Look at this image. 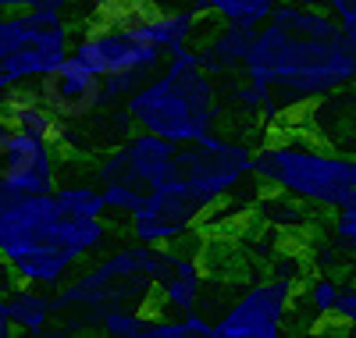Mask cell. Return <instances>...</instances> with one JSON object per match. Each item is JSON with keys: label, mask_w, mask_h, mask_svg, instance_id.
<instances>
[{"label": "cell", "mask_w": 356, "mask_h": 338, "mask_svg": "<svg viewBox=\"0 0 356 338\" xmlns=\"http://www.w3.org/2000/svg\"><path fill=\"white\" fill-rule=\"evenodd\" d=\"M154 282L143 274L139 242L122 246L107 257H100L89 271L72 274V278L57 289V314H65V335L82 328H100L104 314L118 306H143L154 296Z\"/></svg>", "instance_id": "obj_4"}, {"label": "cell", "mask_w": 356, "mask_h": 338, "mask_svg": "<svg viewBox=\"0 0 356 338\" xmlns=\"http://www.w3.org/2000/svg\"><path fill=\"white\" fill-rule=\"evenodd\" d=\"M203 15H214L218 22H239V25H264L275 15L282 0H193Z\"/></svg>", "instance_id": "obj_16"}, {"label": "cell", "mask_w": 356, "mask_h": 338, "mask_svg": "<svg viewBox=\"0 0 356 338\" xmlns=\"http://www.w3.org/2000/svg\"><path fill=\"white\" fill-rule=\"evenodd\" d=\"M8 317H11L15 331L47 335L54 328V317H57V299L50 296V289L15 282L8 292Z\"/></svg>", "instance_id": "obj_13"}, {"label": "cell", "mask_w": 356, "mask_h": 338, "mask_svg": "<svg viewBox=\"0 0 356 338\" xmlns=\"http://www.w3.org/2000/svg\"><path fill=\"white\" fill-rule=\"evenodd\" d=\"M182 317H186L189 338H214V321H207L200 310H189V314H182Z\"/></svg>", "instance_id": "obj_25"}, {"label": "cell", "mask_w": 356, "mask_h": 338, "mask_svg": "<svg viewBox=\"0 0 356 338\" xmlns=\"http://www.w3.org/2000/svg\"><path fill=\"white\" fill-rule=\"evenodd\" d=\"M310 203L303 200H296V196H285V193H275V196H267L260 203L264 210V218L271 221L275 228H307L310 225Z\"/></svg>", "instance_id": "obj_18"}, {"label": "cell", "mask_w": 356, "mask_h": 338, "mask_svg": "<svg viewBox=\"0 0 356 338\" xmlns=\"http://www.w3.org/2000/svg\"><path fill=\"white\" fill-rule=\"evenodd\" d=\"M11 136H15V121L8 118V111H4V107H0V157H4V150H8Z\"/></svg>", "instance_id": "obj_26"}, {"label": "cell", "mask_w": 356, "mask_h": 338, "mask_svg": "<svg viewBox=\"0 0 356 338\" xmlns=\"http://www.w3.org/2000/svg\"><path fill=\"white\" fill-rule=\"evenodd\" d=\"M0 338H8V335H4V331H0Z\"/></svg>", "instance_id": "obj_29"}, {"label": "cell", "mask_w": 356, "mask_h": 338, "mask_svg": "<svg viewBox=\"0 0 356 338\" xmlns=\"http://www.w3.org/2000/svg\"><path fill=\"white\" fill-rule=\"evenodd\" d=\"M296 285L285 278L253 282L228 310L214 321V338H278L289 324Z\"/></svg>", "instance_id": "obj_6"}, {"label": "cell", "mask_w": 356, "mask_h": 338, "mask_svg": "<svg viewBox=\"0 0 356 338\" xmlns=\"http://www.w3.org/2000/svg\"><path fill=\"white\" fill-rule=\"evenodd\" d=\"M292 4H314V8H332L335 0H292Z\"/></svg>", "instance_id": "obj_27"}, {"label": "cell", "mask_w": 356, "mask_h": 338, "mask_svg": "<svg viewBox=\"0 0 356 338\" xmlns=\"http://www.w3.org/2000/svg\"><path fill=\"white\" fill-rule=\"evenodd\" d=\"M0 107L8 111V118L15 121V129L33 132L47 143H54L57 150L68 146V121H61L40 97L36 82H15L0 93Z\"/></svg>", "instance_id": "obj_11"}, {"label": "cell", "mask_w": 356, "mask_h": 338, "mask_svg": "<svg viewBox=\"0 0 356 338\" xmlns=\"http://www.w3.org/2000/svg\"><path fill=\"white\" fill-rule=\"evenodd\" d=\"M175 153H178V143H171L157 132L139 129L122 146L107 150L97 161L93 175H97L100 186L104 182H114V178H129V182H136V186H143L146 193H150L154 186L175 178Z\"/></svg>", "instance_id": "obj_9"}, {"label": "cell", "mask_w": 356, "mask_h": 338, "mask_svg": "<svg viewBox=\"0 0 356 338\" xmlns=\"http://www.w3.org/2000/svg\"><path fill=\"white\" fill-rule=\"evenodd\" d=\"M335 321H342V324H346L349 331H356V282H342Z\"/></svg>", "instance_id": "obj_23"}, {"label": "cell", "mask_w": 356, "mask_h": 338, "mask_svg": "<svg viewBox=\"0 0 356 338\" xmlns=\"http://www.w3.org/2000/svg\"><path fill=\"white\" fill-rule=\"evenodd\" d=\"M104 200H107V210L129 214L132 218L146 200V189L136 186V182H129V178H114V182H104Z\"/></svg>", "instance_id": "obj_20"}, {"label": "cell", "mask_w": 356, "mask_h": 338, "mask_svg": "<svg viewBox=\"0 0 356 338\" xmlns=\"http://www.w3.org/2000/svg\"><path fill=\"white\" fill-rule=\"evenodd\" d=\"M260 25H239V22H221L211 36H203L200 43V65L203 72H211L214 79L239 75L250 61L253 40Z\"/></svg>", "instance_id": "obj_12"}, {"label": "cell", "mask_w": 356, "mask_h": 338, "mask_svg": "<svg viewBox=\"0 0 356 338\" xmlns=\"http://www.w3.org/2000/svg\"><path fill=\"white\" fill-rule=\"evenodd\" d=\"M332 11H335L339 25L346 29V36L356 43V0H335V4H332Z\"/></svg>", "instance_id": "obj_24"}, {"label": "cell", "mask_w": 356, "mask_h": 338, "mask_svg": "<svg viewBox=\"0 0 356 338\" xmlns=\"http://www.w3.org/2000/svg\"><path fill=\"white\" fill-rule=\"evenodd\" d=\"M61 150L54 143L15 129L4 157H0V207L18 196H43L57 189Z\"/></svg>", "instance_id": "obj_8"}, {"label": "cell", "mask_w": 356, "mask_h": 338, "mask_svg": "<svg viewBox=\"0 0 356 338\" xmlns=\"http://www.w3.org/2000/svg\"><path fill=\"white\" fill-rule=\"evenodd\" d=\"M125 111L136 129L157 132L178 146L221 125L218 86L211 72H203L196 47L171 50L168 65H161L125 100Z\"/></svg>", "instance_id": "obj_2"}, {"label": "cell", "mask_w": 356, "mask_h": 338, "mask_svg": "<svg viewBox=\"0 0 356 338\" xmlns=\"http://www.w3.org/2000/svg\"><path fill=\"white\" fill-rule=\"evenodd\" d=\"M8 86H11V79H8V72H4V61H0V93H4Z\"/></svg>", "instance_id": "obj_28"}, {"label": "cell", "mask_w": 356, "mask_h": 338, "mask_svg": "<svg viewBox=\"0 0 356 338\" xmlns=\"http://www.w3.org/2000/svg\"><path fill=\"white\" fill-rule=\"evenodd\" d=\"M36 86H40L43 104L68 125H79V121L104 111V79L72 54L54 72H47Z\"/></svg>", "instance_id": "obj_10"}, {"label": "cell", "mask_w": 356, "mask_h": 338, "mask_svg": "<svg viewBox=\"0 0 356 338\" xmlns=\"http://www.w3.org/2000/svg\"><path fill=\"white\" fill-rule=\"evenodd\" d=\"M253 178L264 189L296 196L317 210L356 203V157L324 150L303 136H278L253 157Z\"/></svg>", "instance_id": "obj_3"}, {"label": "cell", "mask_w": 356, "mask_h": 338, "mask_svg": "<svg viewBox=\"0 0 356 338\" xmlns=\"http://www.w3.org/2000/svg\"><path fill=\"white\" fill-rule=\"evenodd\" d=\"M68 54L79 57L86 68H93L100 79L125 75V72H143L146 79H150L161 68V57H164V50L136 40L129 29L114 25V22L89 25L86 33H79L72 40V50Z\"/></svg>", "instance_id": "obj_7"}, {"label": "cell", "mask_w": 356, "mask_h": 338, "mask_svg": "<svg viewBox=\"0 0 356 338\" xmlns=\"http://www.w3.org/2000/svg\"><path fill=\"white\" fill-rule=\"evenodd\" d=\"M54 203L65 218H107L104 186L97 182H65L54 189Z\"/></svg>", "instance_id": "obj_15"}, {"label": "cell", "mask_w": 356, "mask_h": 338, "mask_svg": "<svg viewBox=\"0 0 356 338\" xmlns=\"http://www.w3.org/2000/svg\"><path fill=\"white\" fill-rule=\"evenodd\" d=\"M332 246L356 271V207H339L332 218Z\"/></svg>", "instance_id": "obj_21"}, {"label": "cell", "mask_w": 356, "mask_h": 338, "mask_svg": "<svg viewBox=\"0 0 356 338\" xmlns=\"http://www.w3.org/2000/svg\"><path fill=\"white\" fill-rule=\"evenodd\" d=\"M33 4H36V0H33Z\"/></svg>", "instance_id": "obj_30"}, {"label": "cell", "mask_w": 356, "mask_h": 338, "mask_svg": "<svg viewBox=\"0 0 356 338\" xmlns=\"http://www.w3.org/2000/svg\"><path fill=\"white\" fill-rule=\"evenodd\" d=\"M339 292H342V282H335L332 274H317V278L303 282V303H307V310L321 321H335V310H339Z\"/></svg>", "instance_id": "obj_17"}, {"label": "cell", "mask_w": 356, "mask_h": 338, "mask_svg": "<svg viewBox=\"0 0 356 338\" xmlns=\"http://www.w3.org/2000/svg\"><path fill=\"white\" fill-rule=\"evenodd\" d=\"M243 75L267 86L285 107L321 100L356 86V43L335 11L282 0L257 29Z\"/></svg>", "instance_id": "obj_1"}, {"label": "cell", "mask_w": 356, "mask_h": 338, "mask_svg": "<svg viewBox=\"0 0 356 338\" xmlns=\"http://www.w3.org/2000/svg\"><path fill=\"white\" fill-rule=\"evenodd\" d=\"M143 338H189V328H186V317H150V324H146V335Z\"/></svg>", "instance_id": "obj_22"}, {"label": "cell", "mask_w": 356, "mask_h": 338, "mask_svg": "<svg viewBox=\"0 0 356 338\" xmlns=\"http://www.w3.org/2000/svg\"><path fill=\"white\" fill-rule=\"evenodd\" d=\"M146 324H150V317L143 314V306H118V310L104 314L100 331L111 338H143Z\"/></svg>", "instance_id": "obj_19"}, {"label": "cell", "mask_w": 356, "mask_h": 338, "mask_svg": "<svg viewBox=\"0 0 356 338\" xmlns=\"http://www.w3.org/2000/svg\"><path fill=\"white\" fill-rule=\"evenodd\" d=\"M203 296V278H200V260L182 253L175 264V271L157 285V303L168 314H189L200 306Z\"/></svg>", "instance_id": "obj_14"}, {"label": "cell", "mask_w": 356, "mask_h": 338, "mask_svg": "<svg viewBox=\"0 0 356 338\" xmlns=\"http://www.w3.org/2000/svg\"><path fill=\"white\" fill-rule=\"evenodd\" d=\"M253 157H257L253 146L232 139V136H218L214 129L193 143L178 146L175 175L189 182V189L207 207H218L221 200H228V193L243 186V178L253 175Z\"/></svg>", "instance_id": "obj_5"}]
</instances>
